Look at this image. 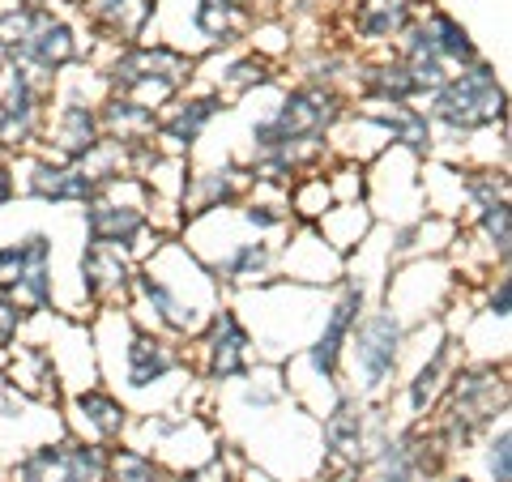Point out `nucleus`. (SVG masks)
<instances>
[{"label":"nucleus","mask_w":512,"mask_h":482,"mask_svg":"<svg viewBox=\"0 0 512 482\" xmlns=\"http://www.w3.org/2000/svg\"><path fill=\"white\" fill-rule=\"evenodd\" d=\"M448 461L423 423L393 427L363 461V482H444Z\"/></svg>","instance_id":"13"},{"label":"nucleus","mask_w":512,"mask_h":482,"mask_svg":"<svg viewBox=\"0 0 512 482\" xmlns=\"http://www.w3.org/2000/svg\"><path fill=\"white\" fill-rule=\"evenodd\" d=\"M0 380H5L13 393L43 401V406H60V397H64V384L56 376V363L47 355V346L26 342V337L0 355Z\"/></svg>","instance_id":"25"},{"label":"nucleus","mask_w":512,"mask_h":482,"mask_svg":"<svg viewBox=\"0 0 512 482\" xmlns=\"http://www.w3.org/2000/svg\"><path fill=\"white\" fill-rule=\"evenodd\" d=\"M244 470H248L244 453L231 448V444H218L201 465L175 470V474H167V482H239V478H244Z\"/></svg>","instance_id":"30"},{"label":"nucleus","mask_w":512,"mask_h":482,"mask_svg":"<svg viewBox=\"0 0 512 482\" xmlns=\"http://www.w3.org/2000/svg\"><path fill=\"white\" fill-rule=\"evenodd\" d=\"M461 363V350H457V337L448 333V325L431 337L427 355H419L410 367H402V380H397V401H402V414H406V427L414 423H427L436 414L440 397L448 389V376L453 367Z\"/></svg>","instance_id":"17"},{"label":"nucleus","mask_w":512,"mask_h":482,"mask_svg":"<svg viewBox=\"0 0 512 482\" xmlns=\"http://www.w3.org/2000/svg\"><path fill=\"white\" fill-rule=\"evenodd\" d=\"M316 231L346 261V256L359 252L363 239L376 231V214H372V205L367 201H346V205H333V210L316 222Z\"/></svg>","instance_id":"27"},{"label":"nucleus","mask_w":512,"mask_h":482,"mask_svg":"<svg viewBox=\"0 0 512 482\" xmlns=\"http://www.w3.org/2000/svg\"><path fill=\"white\" fill-rule=\"evenodd\" d=\"M60 414H64V431L77 440H90V444H120L128 440V431H133V406L116 393L107 389V384H82V389H69L60 397Z\"/></svg>","instance_id":"16"},{"label":"nucleus","mask_w":512,"mask_h":482,"mask_svg":"<svg viewBox=\"0 0 512 482\" xmlns=\"http://www.w3.org/2000/svg\"><path fill=\"white\" fill-rule=\"evenodd\" d=\"M107 482H167V465L137 444H111L107 448Z\"/></svg>","instance_id":"28"},{"label":"nucleus","mask_w":512,"mask_h":482,"mask_svg":"<svg viewBox=\"0 0 512 482\" xmlns=\"http://www.w3.org/2000/svg\"><path fill=\"white\" fill-rule=\"evenodd\" d=\"M231 103L214 94L210 86L192 82L184 94L158 111V133H154V146L158 154H171V158H197V146L205 141V133L227 116Z\"/></svg>","instance_id":"15"},{"label":"nucleus","mask_w":512,"mask_h":482,"mask_svg":"<svg viewBox=\"0 0 512 482\" xmlns=\"http://www.w3.org/2000/svg\"><path fill=\"white\" fill-rule=\"evenodd\" d=\"M0 47L9 64L52 86L60 73L94 56V35L73 5H0Z\"/></svg>","instance_id":"2"},{"label":"nucleus","mask_w":512,"mask_h":482,"mask_svg":"<svg viewBox=\"0 0 512 482\" xmlns=\"http://www.w3.org/2000/svg\"><path fill=\"white\" fill-rule=\"evenodd\" d=\"M99 128H103V141H116L124 150L154 146L158 111L124 99V94H103L99 99Z\"/></svg>","instance_id":"26"},{"label":"nucleus","mask_w":512,"mask_h":482,"mask_svg":"<svg viewBox=\"0 0 512 482\" xmlns=\"http://www.w3.org/2000/svg\"><path fill=\"white\" fill-rule=\"evenodd\" d=\"M188 363H192L197 384H205V389H231V384H239L261 363L256 359L252 333L231 299L222 303V308L205 320V329L188 342Z\"/></svg>","instance_id":"9"},{"label":"nucleus","mask_w":512,"mask_h":482,"mask_svg":"<svg viewBox=\"0 0 512 482\" xmlns=\"http://www.w3.org/2000/svg\"><path fill=\"white\" fill-rule=\"evenodd\" d=\"M137 278V261L116 248H94L82 244L77 252V295H82V316H94L103 308H124L128 291Z\"/></svg>","instance_id":"19"},{"label":"nucleus","mask_w":512,"mask_h":482,"mask_svg":"<svg viewBox=\"0 0 512 482\" xmlns=\"http://www.w3.org/2000/svg\"><path fill=\"white\" fill-rule=\"evenodd\" d=\"M205 265H210L214 282L231 299V295L256 291V286H265L269 278H278V244L274 239H261V235H239L222 252H214Z\"/></svg>","instance_id":"22"},{"label":"nucleus","mask_w":512,"mask_h":482,"mask_svg":"<svg viewBox=\"0 0 512 482\" xmlns=\"http://www.w3.org/2000/svg\"><path fill=\"white\" fill-rule=\"evenodd\" d=\"M406 325L384 303H372L359 325L350 329L346 355H342V389L372 406H389L393 384L406 367Z\"/></svg>","instance_id":"8"},{"label":"nucleus","mask_w":512,"mask_h":482,"mask_svg":"<svg viewBox=\"0 0 512 482\" xmlns=\"http://www.w3.org/2000/svg\"><path fill=\"white\" fill-rule=\"evenodd\" d=\"M423 103L431 128H436V146L440 141H466L474 133H491V128L508 124V90L487 56L448 73V82L436 94H427Z\"/></svg>","instance_id":"7"},{"label":"nucleus","mask_w":512,"mask_h":482,"mask_svg":"<svg viewBox=\"0 0 512 482\" xmlns=\"http://www.w3.org/2000/svg\"><path fill=\"white\" fill-rule=\"evenodd\" d=\"M346 273V261L333 252L316 227H291L286 244H278V278L299 286H333Z\"/></svg>","instance_id":"24"},{"label":"nucleus","mask_w":512,"mask_h":482,"mask_svg":"<svg viewBox=\"0 0 512 482\" xmlns=\"http://www.w3.org/2000/svg\"><path fill=\"white\" fill-rule=\"evenodd\" d=\"M47 107H52V86L35 82L18 64L0 73V158H22L39 150Z\"/></svg>","instance_id":"11"},{"label":"nucleus","mask_w":512,"mask_h":482,"mask_svg":"<svg viewBox=\"0 0 512 482\" xmlns=\"http://www.w3.org/2000/svg\"><path fill=\"white\" fill-rule=\"evenodd\" d=\"M13 201H18V180H13V163H9V158H0V214H5Z\"/></svg>","instance_id":"33"},{"label":"nucleus","mask_w":512,"mask_h":482,"mask_svg":"<svg viewBox=\"0 0 512 482\" xmlns=\"http://www.w3.org/2000/svg\"><path fill=\"white\" fill-rule=\"evenodd\" d=\"M26 325H30V316L9 299L5 286H0V355L22 342V337H26Z\"/></svg>","instance_id":"32"},{"label":"nucleus","mask_w":512,"mask_h":482,"mask_svg":"<svg viewBox=\"0 0 512 482\" xmlns=\"http://www.w3.org/2000/svg\"><path fill=\"white\" fill-rule=\"evenodd\" d=\"M197 82L210 86L214 94H222L231 107L252 99L261 90H274L282 86V64L269 60L261 52H252L248 43L227 47V52H210L197 60Z\"/></svg>","instance_id":"18"},{"label":"nucleus","mask_w":512,"mask_h":482,"mask_svg":"<svg viewBox=\"0 0 512 482\" xmlns=\"http://www.w3.org/2000/svg\"><path fill=\"white\" fill-rule=\"evenodd\" d=\"M154 197L146 180L137 175H116V180H103L99 192L82 205V244H94V248H116L124 256H133L141 265L146 256L163 244V235L154 227Z\"/></svg>","instance_id":"6"},{"label":"nucleus","mask_w":512,"mask_h":482,"mask_svg":"<svg viewBox=\"0 0 512 482\" xmlns=\"http://www.w3.org/2000/svg\"><path fill=\"white\" fill-rule=\"evenodd\" d=\"M69 5L77 9V18L86 22L99 47H124L150 39L158 0H69Z\"/></svg>","instance_id":"23"},{"label":"nucleus","mask_w":512,"mask_h":482,"mask_svg":"<svg viewBox=\"0 0 512 482\" xmlns=\"http://www.w3.org/2000/svg\"><path fill=\"white\" fill-rule=\"evenodd\" d=\"M478 291V316H487L495 320V325H508V316H512V278H508V269H495L491 278H483L474 286Z\"/></svg>","instance_id":"31"},{"label":"nucleus","mask_w":512,"mask_h":482,"mask_svg":"<svg viewBox=\"0 0 512 482\" xmlns=\"http://www.w3.org/2000/svg\"><path fill=\"white\" fill-rule=\"evenodd\" d=\"M470 453L478 461V474L470 482H512V431H508V423L491 427Z\"/></svg>","instance_id":"29"},{"label":"nucleus","mask_w":512,"mask_h":482,"mask_svg":"<svg viewBox=\"0 0 512 482\" xmlns=\"http://www.w3.org/2000/svg\"><path fill=\"white\" fill-rule=\"evenodd\" d=\"M13 180H18V197L47 205V210H82V205L99 192V180L82 163H60L52 154H22L9 158Z\"/></svg>","instance_id":"14"},{"label":"nucleus","mask_w":512,"mask_h":482,"mask_svg":"<svg viewBox=\"0 0 512 482\" xmlns=\"http://www.w3.org/2000/svg\"><path fill=\"white\" fill-rule=\"evenodd\" d=\"M222 303H227V291L214 282L210 265L180 235H171L137 265L124 312L137 329L167 333L188 346Z\"/></svg>","instance_id":"1"},{"label":"nucleus","mask_w":512,"mask_h":482,"mask_svg":"<svg viewBox=\"0 0 512 482\" xmlns=\"http://www.w3.org/2000/svg\"><path fill=\"white\" fill-rule=\"evenodd\" d=\"M508 423V363H478L461 359L448 376L436 414L423 423L440 453L466 457L491 427Z\"/></svg>","instance_id":"3"},{"label":"nucleus","mask_w":512,"mask_h":482,"mask_svg":"<svg viewBox=\"0 0 512 482\" xmlns=\"http://www.w3.org/2000/svg\"><path fill=\"white\" fill-rule=\"evenodd\" d=\"M5 482H107V448L69 431L22 448L5 465Z\"/></svg>","instance_id":"10"},{"label":"nucleus","mask_w":512,"mask_h":482,"mask_svg":"<svg viewBox=\"0 0 512 482\" xmlns=\"http://www.w3.org/2000/svg\"><path fill=\"white\" fill-rule=\"evenodd\" d=\"M393 52H419V56H436L440 64H448V69H466V64H474L478 56V43L470 39V30L461 26L453 13H448L444 5H427L419 13V22H414L402 39L393 43Z\"/></svg>","instance_id":"21"},{"label":"nucleus","mask_w":512,"mask_h":482,"mask_svg":"<svg viewBox=\"0 0 512 482\" xmlns=\"http://www.w3.org/2000/svg\"><path fill=\"white\" fill-rule=\"evenodd\" d=\"M248 188H252V180L235 154H222L210 167L188 163V180L180 192V218L192 222V218H205V214L235 210V205L248 197Z\"/></svg>","instance_id":"20"},{"label":"nucleus","mask_w":512,"mask_h":482,"mask_svg":"<svg viewBox=\"0 0 512 482\" xmlns=\"http://www.w3.org/2000/svg\"><path fill=\"white\" fill-rule=\"evenodd\" d=\"M90 64L107 94H124V99L154 107V111H163L175 94H184L197 82V60L158 39L124 43V47H94Z\"/></svg>","instance_id":"5"},{"label":"nucleus","mask_w":512,"mask_h":482,"mask_svg":"<svg viewBox=\"0 0 512 482\" xmlns=\"http://www.w3.org/2000/svg\"><path fill=\"white\" fill-rule=\"evenodd\" d=\"M116 359L120 367H111L103 380H111L107 389H116L133 406V414L188 406V380H197V376H192L184 342H175L167 333L137 329L128 320L120 346H116Z\"/></svg>","instance_id":"4"},{"label":"nucleus","mask_w":512,"mask_h":482,"mask_svg":"<svg viewBox=\"0 0 512 482\" xmlns=\"http://www.w3.org/2000/svg\"><path fill=\"white\" fill-rule=\"evenodd\" d=\"M436 0H338V39L355 56L389 52V47L419 22V13Z\"/></svg>","instance_id":"12"},{"label":"nucleus","mask_w":512,"mask_h":482,"mask_svg":"<svg viewBox=\"0 0 512 482\" xmlns=\"http://www.w3.org/2000/svg\"><path fill=\"white\" fill-rule=\"evenodd\" d=\"M316 482H329V478H325V474H320V478H316Z\"/></svg>","instance_id":"34"}]
</instances>
